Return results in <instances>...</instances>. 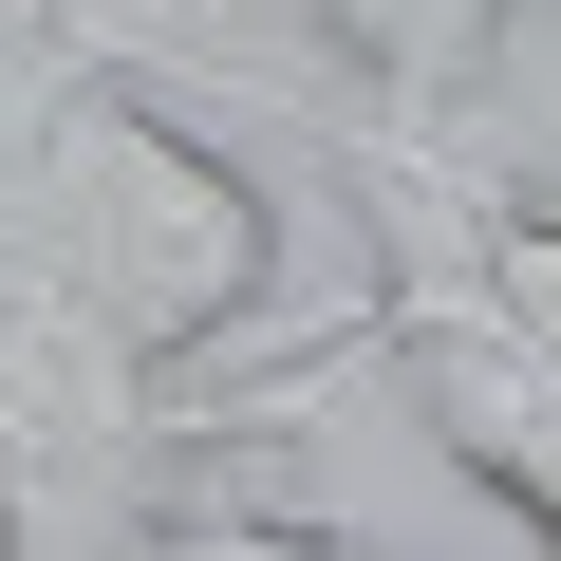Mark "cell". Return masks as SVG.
<instances>
[{"mask_svg":"<svg viewBox=\"0 0 561 561\" xmlns=\"http://www.w3.org/2000/svg\"><path fill=\"white\" fill-rule=\"evenodd\" d=\"M0 225L38 262H76V300L150 356H206L280 300V187L225 131H187L150 76L57 57V38L20 76V131H0Z\"/></svg>","mask_w":561,"mask_h":561,"instance_id":"cell-1","label":"cell"},{"mask_svg":"<svg viewBox=\"0 0 561 561\" xmlns=\"http://www.w3.org/2000/svg\"><path fill=\"white\" fill-rule=\"evenodd\" d=\"M300 393H187L150 337H113L76 300V262H38L0 225V561H131L169 505L187 431H262Z\"/></svg>","mask_w":561,"mask_h":561,"instance_id":"cell-2","label":"cell"},{"mask_svg":"<svg viewBox=\"0 0 561 561\" xmlns=\"http://www.w3.org/2000/svg\"><path fill=\"white\" fill-rule=\"evenodd\" d=\"M243 20H300L319 57H356V113L449 131V113L486 94V57H505V20H524V0H243Z\"/></svg>","mask_w":561,"mask_h":561,"instance_id":"cell-3","label":"cell"},{"mask_svg":"<svg viewBox=\"0 0 561 561\" xmlns=\"http://www.w3.org/2000/svg\"><path fill=\"white\" fill-rule=\"evenodd\" d=\"M131 561H375L356 524H300V505H169Z\"/></svg>","mask_w":561,"mask_h":561,"instance_id":"cell-4","label":"cell"},{"mask_svg":"<svg viewBox=\"0 0 561 561\" xmlns=\"http://www.w3.org/2000/svg\"><path fill=\"white\" fill-rule=\"evenodd\" d=\"M150 20H169V0H38V38H57V57H131Z\"/></svg>","mask_w":561,"mask_h":561,"instance_id":"cell-5","label":"cell"}]
</instances>
